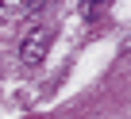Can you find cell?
<instances>
[{
    "label": "cell",
    "mask_w": 131,
    "mask_h": 119,
    "mask_svg": "<svg viewBox=\"0 0 131 119\" xmlns=\"http://www.w3.org/2000/svg\"><path fill=\"white\" fill-rule=\"evenodd\" d=\"M46 46H50V31H46V27H31V31H27V38H23V46H19L23 65H31V69H35V65L42 62Z\"/></svg>",
    "instance_id": "6da1fadb"
},
{
    "label": "cell",
    "mask_w": 131,
    "mask_h": 119,
    "mask_svg": "<svg viewBox=\"0 0 131 119\" xmlns=\"http://www.w3.org/2000/svg\"><path fill=\"white\" fill-rule=\"evenodd\" d=\"M23 19V0H0V27H12Z\"/></svg>",
    "instance_id": "7a4b0ae2"
},
{
    "label": "cell",
    "mask_w": 131,
    "mask_h": 119,
    "mask_svg": "<svg viewBox=\"0 0 131 119\" xmlns=\"http://www.w3.org/2000/svg\"><path fill=\"white\" fill-rule=\"evenodd\" d=\"M104 8H108V0H85L81 4V19H96Z\"/></svg>",
    "instance_id": "3957f363"
}]
</instances>
